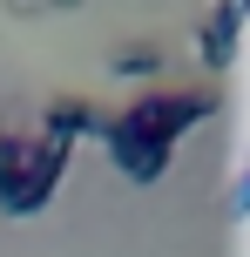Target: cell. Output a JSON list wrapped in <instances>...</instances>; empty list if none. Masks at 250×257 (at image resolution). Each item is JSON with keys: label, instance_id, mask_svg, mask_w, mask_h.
Listing matches in <instances>:
<instances>
[{"label": "cell", "instance_id": "obj_3", "mask_svg": "<svg viewBox=\"0 0 250 257\" xmlns=\"http://www.w3.org/2000/svg\"><path fill=\"white\" fill-rule=\"evenodd\" d=\"M237 41H243V0H210V21H203V34H196L203 68L223 75V68L237 61Z\"/></svg>", "mask_w": 250, "mask_h": 257}, {"label": "cell", "instance_id": "obj_7", "mask_svg": "<svg viewBox=\"0 0 250 257\" xmlns=\"http://www.w3.org/2000/svg\"><path fill=\"white\" fill-rule=\"evenodd\" d=\"M243 196H250V176L237 169V183H230V217H243Z\"/></svg>", "mask_w": 250, "mask_h": 257}, {"label": "cell", "instance_id": "obj_5", "mask_svg": "<svg viewBox=\"0 0 250 257\" xmlns=\"http://www.w3.org/2000/svg\"><path fill=\"white\" fill-rule=\"evenodd\" d=\"M108 163L129 183H156L162 169H169V149H162V142H108Z\"/></svg>", "mask_w": 250, "mask_h": 257}, {"label": "cell", "instance_id": "obj_6", "mask_svg": "<svg viewBox=\"0 0 250 257\" xmlns=\"http://www.w3.org/2000/svg\"><path fill=\"white\" fill-rule=\"evenodd\" d=\"M108 68H115V75H156L162 48H156V41H122V48L108 54Z\"/></svg>", "mask_w": 250, "mask_h": 257}, {"label": "cell", "instance_id": "obj_1", "mask_svg": "<svg viewBox=\"0 0 250 257\" xmlns=\"http://www.w3.org/2000/svg\"><path fill=\"white\" fill-rule=\"evenodd\" d=\"M210 115H216V88H142L115 115H102L95 136L102 142H162V149H176L183 128H196Z\"/></svg>", "mask_w": 250, "mask_h": 257}, {"label": "cell", "instance_id": "obj_2", "mask_svg": "<svg viewBox=\"0 0 250 257\" xmlns=\"http://www.w3.org/2000/svg\"><path fill=\"white\" fill-rule=\"evenodd\" d=\"M68 142L54 136H14L0 128V210L7 217H34L41 203L54 196V183L68 176Z\"/></svg>", "mask_w": 250, "mask_h": 257}, {"label": "cell", "instance_id": "obj_8", "mask_svg": "<svg viewBox=\"0 0 250 257\" xmlns=\"http://www.w3.org/2000/svg\"><path fill=\"white\" fill-rule=\"evenodd\" d=\"M41 7H81V0H41Z\"/></svg>", "mask_w": 250, "mask_h": 257}, {"label": "cell", "instance_id": "obj_4", "mask_svg": "<svg viewBox=\"0 0 250 257\" xmlns=\"http://www.w3.org/2000/svg\"><path fill=\"white\" fill-rule=\"evenodd\" d=\"M102 128V108L88 102V95H48V108H41V136L68 142L75 149V136H95Z\"/></svg>", "mask_w": 250, "mask_h": 257}]
</instances>
